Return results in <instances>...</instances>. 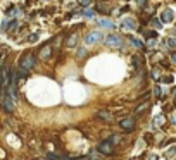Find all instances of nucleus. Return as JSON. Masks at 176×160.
I'll use <instances>...</instances> for the list:
<instances>
[{"instance_id":"f257e3e1","label":"nucleus","mask_w":176,"mask_h":160,"mask_svg":"<svg viewBox=\"0 0 176 160\" xmlns=\"http://www.w3.org/2000/svg\"><path fill=\"white\" fill-rule=\"evenodd\" d=\"M36 64V57L35 54H26V55L21 57V62H19V67H21V72H26V71H31Z\"/></svg>"},{"instance_id":"f03ea898","label":"nucleus","mask_w":176,"mask_h":160,"mask_svg":"<svg viewBox=\"0 0 176 160\" xmlns=\"http://www.w3.org/2000/svg\"><path fill=\"white\" fill-rule=\"evenodd\" d=\"M104 42H106V45H109V47H114V48H119L121 45H123V40H121V36L118 35H109L104 38Z\"/></svg>"},{"instance_id":"7ed1b4c3","label":"nucleus","mask_w":176,"mask_h":160,"mask_svg":"<svg viewBox=\"0 0 176 160\" xmlns=\"http://www.w3.org/2000/svg\"><path fill=\"white\" fill-rule=\"evenodd\" d=\"M97 152L102 153V155H112L114 153V146L111 145V141H102V143L97 146Z\"/></svg>"},{"instance_id":"20e7f679","label":"nucleus","mask_w":176,"mask_h":160,"mask_svg":"<svg viewBox=\"0 0 176 160\" xmlns=\"http://www.w3.org/2000/svg\"><path fill=\"white\" fill-rule=\"evenodd\" d=\"M119 127L124 132H131L135 129V121L133 119H123V121H119Z\"/></svg>"},{"instance_id":"39448f33","label":"nucleus","mask_w":176,"mask_h":160,"mask_svg":"<svg viewBox=\"0 0 176 160\" xmlns=\"http://www.w3.org/2000/svg\"><path fill=\"white\" fill-rule=\"evenodd\" d=\"M2 107L5 109V112L12 114L14 112V100L9 97V95H4V98H2Z\"/></svg>"},{"instance_id":"423d86ee","label":"nucleus","mask_w":176,"mask_h":160,"mask_svg":"<svg viewBox=\"0 0 176 160\" xmlns=\"http://www.w3.org/2000/svg\"><path fill=\"white\" fill-rule=\"evenodd\" d=\"M104 40V36L102 33H90V35L86 36V45H95V43H99Z\"/></svg>"},{"instance_id":"0eeeda50","label":"nucleus","mask_w":176,"mask_h":160,"mask_svg":"<svg viewBox=\"0 0 176 160\" xmlns=\"http://www.w3.org/2000/svg\"><path fill=\"white\" fill-rule=\"evenodd\" d=\"M97 119H102V121H106V122H112V121H114V115L111 114V112L100 110V112H97Z\"/></svg>"},{"instance_id":"6e6552de","label":"nucleus","mask_w":176,"mask_h":160,"mask_svg":"<svg viewBox=\"0 0 176 160\" xmlns=\"http://www.w3.org/2000/svg\"><path fill=\"white\" fill-rule=\"evenodd\" d=\"M161 21H162V22H171V21H173V12H171L169 9L162 12V16H161Z\"/></svg>"},{"instance_id":"1a4fd4ad","label":"nucleus","mask_w":176,"mask_h":160,"mask_svg":"<svg viewBox=\"0 0 176 160\" xmlns=\"http://www.w3.org/2000/svg\"><path fill=\"white\" fill-rule=\"evenodd\" d=\"M50 54H52V47L50 45H47L45 48H42V52H40V59H49Z\"/></svg>"},{"instance_id":"9d476101","label":"nucleus","mask_w":176,"mask_h":160,"mask_svg":"<svg viewBox=\"0 0 176 160\" xmlns=\"http://www.w3.org/2000/svg\"><path fill=\"white\" fill-rule=\"evenodd\" d=\"M109 141H111V145L112 146H116V145H119L121 141H123V138H121L119 134H112V136L109 138Z\"/></svg>"},{"instance_id":"9b49d317","label":"nucleus","mask_w":176,"mask_h":160,"mask_svg":"<svg viewBox=\"0 0 176 160\" xmlns=\"http://www.w3.org/2000/svg\"><path fill=\"white\" fill-rule=\"evenodd\" d=\"M145 109H148V103H147V102H145V103H142V105H138V107L135 109V114H142Z\"/></svg>"},{"instance_id":"f8f14e48","label":"nucleus","mask_w":176,"mask_h":160,"mask_svg":"<svg viewBox=\"0 0 176 160\" xmlns=\"http://www.w3.org/2000/svg\"><path fill=\"white\" fill-rule=\"evenodd\" d=\"M76 40H78V36L73 35L69 40H67V47H74V45H76Z\"/></svg>"},{"instance_id":"ddd939ff","label":"nucleus","mask_w":176,"mask_h":160,"mask_svg":"<svg viewBox=\"0 0 176 160\" xmlns=\"http://www.w3.org/2000/svg\"><path fill=\"white\" fill-rule=\"evenodd\" d=\"M100 24L102 26H107V28H114V24L111 21H106V19H100Z\"/></svg>"},{"instance_id":"4468645a","label":"nucleus","mask_w":176,"mask_h":160,"mask_svg":"<svg viewBox=\"0 0 176 160\" xmlns=\"http://www.w3.org/2000/svg\"><path fill=\"white\" fill-rule=\"evenodd\" d=\"M131 43H133L135 47H138V48H140V47H142V42H140V40H136L135 36H131Z\"/></svg>"},{"instance_id":"2eb2a0df","label":"nucleus","mask_w":176,"mask_h":160,"mask_svg":"<svg viewBox=\"0 0 176 160\" xmlns=\"http://www.w3.org/2000/svg\"><path fill=\"white\" fill-rule=\"evenodd\" d=\"M168 47H171V48H175L176 47V40L175 38H168Z\"/></svg>"},{"instance_id":"dca6fc26","label":"nucleus","mask_w":176,"mask_h":160,"mask_svg":"<svg viewBox=\"0 0 176 160\" xmlns=\"http://www.w3.org/2000/svg\"><path fill=\"white\" fill-rule=\"evenodd\" d=\"M138 59H140V57H135V59H133V64H135V65H136V67L140 65V60H138Z\"/></svg>"},{"instance_id":"f3484780","label":"nucleus","mask_w":176,"mask_h":160,"mask_svg":"<svg viewBox=\"0 0 176 160\" xmlns=\"http://www.w3.org/2000/svg\"><path fill=\"white\" fill-rule=\"evenodd\" d=\"M155 97H157V98L161 97V88H159V86H157V88H155Z\"/></svg>"},{"instance_id":"a211bd4d","label":"nucleus","mask_w":176,"mask_h":160,"mask_svg":"<svg viewBox=\"0 0 176 160\" xmlns=\"http://www.w3.org/2000/svg\"><path fill=\"white\" fill-rule=\"evenodd\" d=\"M145 35H147V36H150V38H154V36H155V33H154V31H147Z\"/></svg>"},{"instance_id":"6ab92c4d","label":"nucleus","mask_w":176,"mask_h":160,"mask_svg":"<svg viewBox=\"0 0 176 160\" xmlns=\"http://www.w3.org/2000/svg\"><path fill=\"white\" fill-rule=\"evenodd\" d=\"M171 60L176 64V52H173V54H171Z\"/></svg>"},{"instance_id":"aec40b11","label":"nucleus","mask_w":176,"mask_h":160,"mask_svg":"<svg viewBox=\"0 0 176 160\" xmlns=\"http://www.w3.org/2000/svg\"><path fill=\"white\" fill-rule=\"evenodd\" d=\"M83 5L86 7V5H90V0H83Z\"/></svg>"},{"instance_id":"412c9836","label":"nucleus","mask_w":176,"mask_h":160,"mask_svg":"<svg viewBox=\"0 0 176 160\" xmlns=\"http://www.w3.org/2000/svg\"><path fill=\"white\" fill-rule=\"evenodd\" d=\"M175 98H176V90H175Z\"/></svg>"},{"instance_id":"4be33fe9","label":"nucleus","mask_w":176,"mask_h":160,"mask_svg":"<svg viewBox=\"0 0 176 160\" xmlns=\"http://www.w3.org/2000/svg\"><path fill=\"white\" fill-rule=\"evenodd\" d=\"M33 160H38V159H33Z\"/></svg>"}]
</instances>
